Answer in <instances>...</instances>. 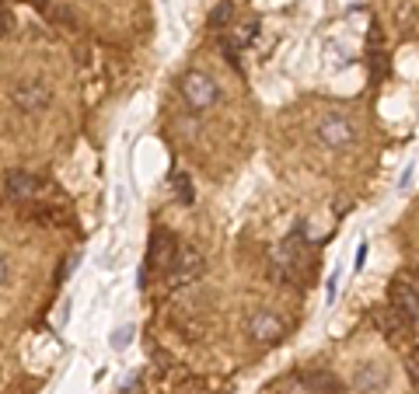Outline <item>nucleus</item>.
<instances>
[{
	"mask_svg": "<svg viewBox=\"0 0 419 394\" xmlns=\"http://www.w3.org/2000/svg\"><path fill=\"white\" fill-rule=\"evenodd\" d=\"M178 91H182V98H185V105L189 108H196V112H203V108H210L217 101V81L210 77L206 70H185L182 74V81H178Z\"/></svg>",
	"mask_w": 419,
	"mask_h": 394,
	"instance_id": "f257e3e1",
	"label": "nucleus"
},
{
	"mask_svg": "<svg viewBox=\"0 0 419 394\" xmlns=\"http://www.w3.org/2000/svg\"><path fill=\"white\" fill-rule=\"evenodd\" d=\"M203 269H206V258H203V251L199 248H178V255H175V262H172V269H168V283L178 290V287H189V283H196V279L203 276Z\"/></svg>",
	"mask_w": 419,
	"mask_h": 394,
	"instance_id": "f03ea898",
	"label": "nucleus"
},
{
	"mask_svg": "<svg viewBox=\"0 0 419 394\" xmlns=\"http://www.w3.org/2000/svg\"><path fill=\"white\" fill-rule=\"evenodd\" d=\"M248 335H252L255 342H262V346H276V342H283L287 324L273 311L255 307V311H248Z\"/></svg>",
	"mask_w": 419,
	"mask_h": 394,
	"instance_id": "7ed1b4c3",
	"label": "nucleus"
},
{
	"mask_svg": "<svg viewBox=\"0 0 419 394\" xmlns=\"http://www.w3.org/2000/svg\"><path fill=\"white\" fill-rule=\"evenodd\" d=\"M314 136H318L325 147H332V150H346V147H353L360 140V129L349 119H343V116H325L318 123V129H314Z\"/></svg>",
	"mask_w": 419,
	"mask_h": 394,
	"instance_id": "20e7f679",
	"label": "nucleus"
},
{
	"mask_svg": "<svg viewBox=\"0 0 419 394\" xmlns=\"http://www.w3.org/2000/svg\"><path fill=\"white\" fill-rule=\"evenodd\" d=\"M11 101H14L18 112H25V116H35V112H42V108L52 101V91H49L45 81L32 77V81H21V84L11 91Z\"/></svg>",
	"mask_w": 419,
	"mask_h": 394,
	"instance_id": "39448f33",
	"label": "nucleus"
},
{
	"mask_svg": "<svg viewBox=\"0 0 419 394\" xmlns=\"http://www.w3.org/2000/svg\"><path fill=\"white\" fill-rule=\"evenodd\" d=\"M175 255H178L175 234L165 231V227H157V231L150 234V245H147V265H150L154 272H168L172 262H175Z\"/></svg>",
	"mask_w": 419,
	"mask_h": 394,
	"instance_id": "423d86ee",
	"label": "nucleus"
},
{
	"mask_svg": "<svg viewBox=\"0 0 419 394\" xmlns=\"http://www.w3.org/2000/svg\"><path fill=\"white\" fill-rule=\"evenodd\" d=\"M391 307L409 324H419V293L412 287V279H395V283H391Z\"/></svg>",
	"mask_w": 419,
	"mask_h": 394,
	"instance_id": "0eeeda50",
	"label": "nucleus"
},
{
	"mask_svg": "<svg viewBox=\"0 0 419 394\" xmlns=\"http://www.w3.org/2000/svg\"><path fill=\"white\" fill-rule=\"evenodd\" d=\"M374 324H378V328L388 335V339H395V342H398V339H405V335L412 331V324H409V321H405V318H402V314H398L391 304L374 311Z\"/></svg>",
	"mask_w": 419,
	"mask_h": 394,
	"instance_id": "6e6552de",
	"label": "nucleus"
},
{
	"mask_svg": "<svg viewBox=\"0 0 419 394\" xmlns=\"http://www.w3.org/2000/svg\"><path fill=\"white\" fill-rule=\"evenodd\" d=\"M385 380H388V373H385V366H378V363H360L356 373H353V387H356L360 394H378V391L385 387Z\"/></svg>",
	"mask_w": 419,
	"mask_h": 394,
	"instance_id": "1a4fd4ad",
	"label": "nucleus"
},
{
	"mask_svg": "<svg viewBox=\"0 0 419 394\" xmlns=\"http://www.w3.org/2000/svg\"><path fill=\"white\" fill-rule=\"evenodd\" d=\"M42 192V178L39 175H32V172H11L8 175V196L11 199H35Z\"/></svg>",
	"mask_w": 419,
	"mask_h": 394,
	"instance_id": "9d476101",
	"label": "nucleus"
},
{
	"mask_svg": "<svg viewBox=\"0 0 419 394\" xmlns=\"http://www.w3.org/2000/svg\"><path fill=\"white\" fill-rule=\"evenodd\" d=\"M276 394H314L311 380H307V370L304 373H290L287 380L276 384Z\"/></svg>",
	"mask_w": 419,
	"mask_h": 394,
	"instance_id": "9b49d317",
	"label": "nucleus"
},
{
	"mask_svg": "<svg viewBox=\"0 0 419 394\" xmlns=\"http://www.w3.org/2000/svg\"><path fill=\"white\" fill-rule=\"evenodd\" d=\"M231 18H234V4H231V0H221V4L210 11V28H214V32H224V28L231 25Z\"/></svg>",
	"mask_w": 419,
	"mask_h": 394,
	"instance_id": "f8f14e48",
	"label": "nucleus"
},
{
	"mask_svg": "<svg viewBox=\"0 0 419 394\" xmlns=\"http://www.w3.org/2000/svg\"><path fill=\"white\" fill-rule=\"evenodd\" d=\"M172 185H175V192H178V203H185V206H189V203L196 199V196H192V182H189V175H175V178H172Z\"/></svg>",
	"mask_w": 419,
	"mask_h": 394,
	"instance_id": "ddd939ff",
	"label": "nucleus"
},
{
	"mask_svg": "<svg viewBox=\"0 0 419 394\" xmlns=\"http://www.w3.org/2000/svg\"><path fill=\"white\" fill-rule=\"evenodd\" d=\"M14 32V11L8 4H0V39Z\"/></svg>",
	"mask_w": 419,
	"mask_h": 394,
	"instance_id": "4468645a",
	"label": "nucleus"
},
{
	"mask_svg": "<svg viewBox=\"0 0 419 394\" xmlns=\"http://www.w3.org/2000/svg\"><path fill=\"white\" fill-rule=\"evenodd\" d=\"M405 370H409V377H412V384H416V391H419V353H412V356L405 360Z\"/></svg>",
	"mask_w": 419,
	"mask_h": 394,
	"instance_id": "2eb2a0df",
	"label": "nucleus"
},
{
	"mask_svg": "<svg viewBox=\"0 0 419 394\" xmlns=\"http://www.w3.org/2000/svg\"><path fill=\"white\" fill-rule=\"evenodd\" d=\"M130 339H133V328H119V331H116V339H112V346L123 349V346H130Z\"/></svg>",
	"mask_w": 419,
	"mask_h": 394,
	"instance_id": "dca6fc26",
	"label": "nucleus"
},
{
	"mask_svg": "<svg viewBox=\"0 0 419 394\" xmlns=\"http://www.w3.org/2000/svg\"><path fill=\"white\" fill-rule=\"evenodd\" d=\"M388 74V60H385V52H374V77H385Z\"/></svg>",
	"mask_w": 419,
	"mask_h": 394,
	"instance_id": "f3484780",
	"label": "nucleus"
},
{
	"mask_svg": "<svg viewBox=\"0 0 419 394\" xmlns=\"http://www.w3.org/2000/svg\"><path fill=\"white\" fill-rule=\"evenodd\" d=\"M8 272H11V269H8V258H4V255H0V287H4V283H8Z\"/></svg>",
	"mask_w": 419,
	"mask_h": 394,
	"instance_id": "a211bd4d",
	"label": "nucleus"
},
{
	"mask_svg": "<svg viewBox=\"0 0 419 394\" xmlns=\"http://www.w3.org/2000/svg\"><path fill=\"white\" fill-rule=\"evenodd\" d=\"M336 287H339V272L329 279V297H336Z\"/></svg>",
	"mask_w": 419,
	"mask_h": 394,
	"instance_id": "6ab92c4d",
	"label": "nucleus"
},
{
	"mask_svg": "<svg viewBox=\"0 0 419 394\" xmlns=\"http://www.w3.org/2000/svg\"><path fill=\"white\" fill-rule=\"evenodd\" d=\"M329 394H343V391H329Z\"/></svg>",
	"mask_w": 419,
	"mask_h": 394,
	"instance_id": "aec40b11",
	"label": "nucleus"
}]
</instances>
